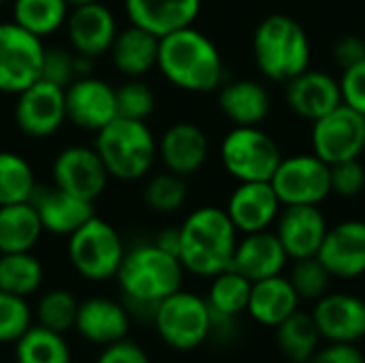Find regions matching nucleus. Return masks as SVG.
<instances>
[{"mask_svg":"<svg viewBox=\"0 0 365 363\" xmlns=\"http://www.w3.org/2000/svg\"><path fill=\"white\" fill-rule=\"evenodd\" d=\"M152 323L158 336L178 351H192L212 336V310L207 302L182 289L158 302Z\"/></svg>","mask_w":365,"mask_h":363,"instance_id":"obj_8","label":"nucleus"},{"mask_svg":"<svg viewBox=\"0 0 365 363\" xmlns=\"http://www.w3.org/2000/svg\"><path fill=\"white\" fill-rule=\"evenodd\" d=\"M340 92L344 105L365 116V60L342 71Z\"/></svg>","mask_w":365,"mask_h":363,"instance_id":"obj_43","label":"nucleus"},{"mask_svg":"<svg viewBox=\"0 0 365 363\" xmlns=\"http://www.w3.org/2000/svg\"><path fill=\"white\" fill-rule=\"evenodd\" d=\"M287 105L295 116L317 122L342 105L340 79L325 71L306 68L287 81Z\"/></svg>","mask_w":365,"mask_h":363,"instance_id":"obj_21","label":"nucleus"},{"mask_svg":"<svg viewBox=\"0 0 365 363\" xmlns=\"http://www.w3.org/2000/svg\"><path fill=\"white\" fill-rule=\"evenodd\" d=\"M115 278L128 315L154 321L158 302L182 289L184 267L178 255H171L152 242L126 250Z\"/></svg>","mask_w":365,"mask_h":363,"instance_id":"obj_1","label":"nucleus"},{"mask_svg":"<svg viewBox=\"0 0 365 363\" xmlns=\"http://www.w3.org/2000/svg\"><path fill=\"white\" fill-rule=\"evenodd\" d=\"M32 327V310L26 297L0 291V344L17 342Z\"/></svg>","mask_w":365,"mask_h":363,"instance_id":"obj_40","label":"nucleus"},{"mask_svg":"<svg viewBox=\"0 0 365 363\" xmlns=\"http://www.w3.org/2000/svg\"><path fill=\"white\" fill-rule=\"evenodd\" d=\"M68 13L66 0H11V21L38 39L64 28Z\"/></svg>","mask_w":365,"mask_h":363,"instance_id":"obj_30","label":"nucleus"},{"mask_svg":"<svg viewBox=\"0 0 365 363\" xmlns=\"http://www.w3.org/2000/svg\"><path fill=\"white\" fill-rule=\"evenodd\" d=\"M287 278L293 285L299 300L317 302V300H321L323 295L329 293V285H331L334 276L321 263L319 257H308V259H297Z\"/></svg>","mask_w":365,"mask_h":363,"instance_id":"obj_38","label":"nucleus"},{"mask_svg":"<svg viewBox=\"0 0 365 363\" xmlns=\"http://www.w3.org/2000/svg\"><path fill=\"white\" fill-rule=\"evenodd\" d=\"M321 334L310 312L295 310L276 327V344L291 363H306L321 347Z\"/></svg>","mask_w":365,"mask_h":363,"instance_id":"obj_31","label":"nucleus"},{"mask_svg":"<svg viewBox=\"0 0 365 363\" xmlns=\"http://www.w3.org/2000/svg\"><path fill=\"white\" fill-rule=\"evenodd\" d=\"M17 363H71V349L62 334L34 325L15 342Z\"/></svg>","mask_w":365,"mask_h":363,"instance_id":"obj_35","label":"nucleus"},{"mask_svg":"<svg viewBox=\"0 0 365 363\" xmlns=\"http://www.w3.org/2000/svg\"><path fill=\"white\" fill-rule=\"evenodd\" d=\"M218 107L233 126H259L272 109L269 92L255 79H235L218 88Z\"/></svg>","mask_w":365,"mask_h":363,"instance_id":"obj_28","label":"nucleus"},{"mask_svg":"<svg viewBox=\"0 0 365 363\" xmlns=\"http://www.w3.org/2000/svg\"><path fill=\"white\" fill-rule=\"evenodd\" d=\"M280 160L278 143L259 126H233L220 141V163L237 182H269Z\"/></svg>","mask_w":365,"mask_h":363,"instance_id":"obj_7","label":"nucleus"},{"mask_svg":"<svg viewBox=\"0 0 365 363\" xmlns=\"http://www.w3.org/2000/svg\"><path fill=\"white\" fill-rule=\"evenodd\" d=\"M295 310H299V295L282 274L252 282L246 312L255 323L276 329Z\"/></svg>","mask_w":365,"mask_h":363,"instance_id":"obj_26","label":"nucleus"},{"mask_svg":"<svg viewBox=\"0 0 365 363\" xmlns=\"http://www.w3.org/2000/svg\"><path fill=\"white\" fill-rule=\"evenodd\" d=\"M306 363H365V355L353 342H327Z\"/></svg>","mask_w":365,"mask_h":363,"instance_id":"obj_44","label":"nucleus"},{"mask_svg":"<svg viewBox=\"0 0 365 363\" xmlns=\"http://www.w3.org/2000/svg\"><path fill=\"white\" fill-rule=\"evenodd\" d=\"M156 68L184 92H214L222 86L225 62L216 43L195 26L160 36Z\"/></svg>","mask_w":365,"mask_h":363,"instance_id":"obj_2","label":"nucleus"},{"mask_svg":"<svg viewBox=\"0 0 365 363\" xmlns=\"http://www.w3.org/2000/svg\"><path fill=\"white\" fill-rule=\"evenodd\" d=\"M96 363H150V357L139 344L124 338L120 342L107 344Z\"/></svg>","mask_w":365,"mask_h":363,"instance_id":"obj_46","label":"nucleus"},{"mask_svg":"<svg viewBox=\"0 0 365 363\" xmlns=\"http://www.w3.org/2000/svg\"><path fill=\"white\" fill-rule=\"evenodd\" d=\"M158 41V36L133 24L124 30H118L109 49L113 68L126 79L145 77L150 71L156 68Z\"/></svg>","mask_w":365,"mask_h":363,"instance_id":"obj_27","label":"nucleus"},{"mask_svg":"<svg viewBox=\"0 0 365 363\" xmlns=\"http://www.w3.org/2000/svg\"><path fill=\"white\" fill-rule=\"evenodd\" d=\"M250 291H252V282L246 276H242L237 270L229 267L212 278L205 302L212 312L237 319L248 308Z\"/></svg>","mask_w":365,"mask_h":363,"instance_id":"obj_33","label":"nucleus"},{"mask_svg":"<svg viewBox=\"0 0 365 363\" xmlns=\"http://www.w3.org/2000/svg\"><path fill=\"white\" fill-rule=\"evenodd\" d=\"M43 39L15 21H0V92L19 94L41 79Z\"/></svg>","mask_w":365,"mask_h":363,"instance_id":"obj_10","label":"nucleus"},{"mask_svg":"<svg viewBox=\"0 0 365 363\" xmlns=\"http://www.w3.org/2000/svg\"><path fill=\"white\" fill-rule=\"evenodd\" d=\"M66 255L73 270L81 278L103 282L115 278L126 248L118 229L94 214L88 223L68 235Z\"/></svg>","mask_w":365,"mask_h":363,"instance_id":"obj_6","label":"nucleus"},{"mask_svg":"<svg viewBox=\"0 0 365 363\" xmlns=\"http://www.w3.org/2000/svg\"><path fill=\"white\" fill-rule=\"evenodd\" d=\"M327 229V220L319 205H282L274 233L289 259L297 261L319 255Z\"/></svg>","mask_w":365,"mask_h":363,"instance_id":"obj_17","label":"nucleus"},{"mask_svg":"<svg viewBox=\"0 0 365 363\" xmlns=\"http://www.w3.org/2000/svg\"><path fill=\"white\" fill-rule=\"evenodd\" d=\"M334 278L353 280L365 274V220H342L327 229L317 255Z\"/></svg>","mask_w":365,"mask_h":363,"instance_id":"obj_18","label":"nucleus"},{"mask_svg":"<svg viewBox=\"0 0 365 363\" xmlns=\"http://www.w3.org/2000/svg\"><path fill=\"white\" fill-rule=\"evenodd\" d=\"M210 139L205 131L192 122L171 124L158 139V160L165 171L190 178L207 163Z\"/></svg>","mask_w":365,"mask_h":363,"instance_id":"obj_20","label":"nucleus"},{"mask_svg":"<svg viewBox=\"0 0 365 363\" xmlns=\"http://www.w3.org/2000/svg\"><path fill=\"white\" fill-rule=\"evenodd\" d=\"M43 263L32 252L0 255V291L28 297L43 285Z\"/></svg>","mask_w":365,"mask_h":363,"instance_id":"obj_34","label":"nucleus"},{"mask_svg":"<svg viewBox=\"0 0 365 363\" xmlns=\"http://www.w3.org/2000/svg\"><path fill=\"white\" fill-rule=\"evenodd\" d=\"M38 190L32 165L17 152L0 150V205L32 201Z\"/></svg>","mask_w":365,"mask_h":363,"instance_id":"obj_32","label":"nucleus"},{"mask_svg":"<svg viewBox=\"0 0 365 363\" xmlns=\"http://www.w3.org/2000/svg\"><path fill=\"white\" fill-rule=\"evenodd\" d=\"M365 150V116L338 105L327 116L312 122V152L327 165L359 158Z\"/></svg>","mask_w":365,"mask_h":363,"instance_id":"obj_11","label":"nucleus"},{"mask_svg":"<svg viewBox=\"0 0 365 363\" xmlns=\"http://www.w3.org/2000/svg\"><path fill=\"white\" fill-rule=\"evenodd\" d=\"M329 175H331V193L340 197H357L365 188V167L359 158L329 165Z\"/></svg>","mask_w":365,"mask_h":363,"instance_id":"obj_42","label":"nucleus"},{"mask_svg":"<svg viewBox=\"0 0 365 363\" xmlns=\"http://www.w3.org/2000/svg\"><path fill=\"white\" fill-rule=\"evenodd\" d=\"M64 105L66 122L88 133H98L118 118L115 88L92 73L73 79L64 88Z\"/></svg>","mask_w":365,"mask_h":363,"instance_id":"obj_13","label":"nucleus"},{"mask_svg":"<svg viewBox=\"0 0 365 363\" xmlns=\"http://www.w3.org/2000/svg\"><path fill=\"white\" fill-rule=\"evenodd\" d=\"M77 308H79V302L75 300L71 291L51 289L36 304V321H38L36 325L64 334L75 327Z\"/></svg>","mask_w":365,"mask_h":363,"instance_id":"obj_37","label":"nucleus"},{"mask_svg":"<svg viewBox=\"0 0 365 363\" xmlns=\"http://www.w3.org/2000/svg\"><path fill=\"white\" fill-rule=\"evenodd\" d=\"M66 39L77 56L96 60L109 53L111 43L118 34V19L113 11L103 2H90L71 9L66 17Z\"/></svg>","mask_w":365,"mask_h":363,"instance_id":"obj_15","label":"nucleus"},{"mask_svg":"<svg viewBox=\"0 0 365 363\" xmlns=\"http://www.w3.org/2000/svg\"><path fill=\"white\" fill-rule=\"evenodd\" d=\"M280 210L282 203L272 182H237L225 208L237 233L242 235L267 231L272 225H276Z\"/></svg>","mask_w":365,"mask_h":363,"instance_id":"obj_16","label":"nucleus"},{"mask_svg":"<svg viewBox=\"0 0 365 363\" xmlns=\"http://www.w3.org/2000/svg\"><path fill=\"white\" fill-rule=\"evenodd\" d=\"M118 101V116L128 120H148L156 109V94L143 77L126 79L122 86L115 88Z\"/></svg>","mask_w":365,"mask_h":363,"instance_id":"obj_39","label":"nucleus"},{"mask_svg":"<svg viewBox=\"0 0 365 363\" xmlns=\"http://www.w3.org/2000/svg\"><path fill=\"white\" fill-rule=\"evenodd\" d=\"M287 261L289 255L282 248L278 235L267 229V231L246 233L244 237L237 240L231 267L237 270L242 276H246L250 282H257L282 274Z\"/></svg>","mask_w":365,"mask_h":363,"instance_id":"obj_24","label":"nucleus"},{"mask_svg":"<svg viewBox=\"0 0 365 363\" xmlns=\"http://www.w3.org/2000/svg\"><path fill=\"white\" fill-rule=\"evenodd\" d=\"M156 246H160L163 250L171 252V255H178L180 250V229H165L158 233V237L154 240Z\"/></svg>","mask_w":365,"mask_h":363,"instance_id":"obj_47","label":"nucleus"},{"mask_svg":"<svg viewBox=\"0 0 365 363\" xmlns=\"http://www.w3.org/2000/svg\"><path fill=\"white\" fill-rule=\"evenodd\" d=\"M188 184L186 178L171 171L150 175L143 188V203L156 214H175L186 205Z\"/></svg>","mask_w":365,"mask_h":363,"instance_id":"obj_36","label":"nucleus"},{"mask_svg":"<svg viewBox=\"0 0 365 363\" xmlns=\"http://www.w3.org/2000/svg\"><path fill=\"white\" fill-rule=\"evenodd\" d=\"M75 329L92 344H113L126 338L130 329V315L124 304L111 297H88L79 302Z\"/></svg>","mask_w":365,"mask_h":363,"instance_id":"obj_23","label":"nucleus"},{"mask_svg":"<svg viewBox=\"0 0 365 363\" xmlns=\"http://www.w3.org/2000/svg\"><path fill=\"white\" fill-rule=\"evenodd\" d=\"M252 53L259 71L272 81H289L310 68L312 47L304 26L284 13L261 19L252 34Z\"/></svg>","mask_w":365,"mask_h":363,"instance_id":"obj_5","label":"nucleus"},{"mask_svg":"<svg viewBox=\"0 0 365 363\" xmlns=\"http://www.w3.org/2000/svg\"><path fill=\"white\" fill-rule=\"evenodd\" d=\"M334 60L344 71L365 60V39L359 34H344L334 43Z\"/></svg>","mask_w":365,"mask_h":363,"instance_id":"obj_45","label":"nucleus"},{"mask_svg":"<svg viewBox=\"0 0 365 363\" xmlns=\"http://www.w3.org/2000/svg\"><path fill=\"white\" fill-rule=\"evenodd\" d=\"M4 2H6V0H0V4H4Z\"/></svg>","mask_w":365,"mask_h":363,"instance_id":"obj_49","label":"nucleus"},{"mask_svg":"<svg viewBox=\"0 0 365 363\" xmlns=\"http://www.w3.org/2000/svg\"><path fill=\"white\" fill-rule=\"evenodd\" d=\"M41 79L66 88L73 79H77V53L68 47H45Z\"/></svg>","mask_w":365,"mask_h":363,"instance_id":"obj_41","label":"nucleus"},{"mask_svg":"<svg viewBox=\"0 0 365 363\" xmlns=\"http://www.w3.org/2000/svg\"><path fill=\"white\" fill-rule=\"evenodd\" d=\"M32 205L41 218L43 231L58 237H68L94 216L92 201L68 195L56 186L38 188L32 197Z\"/></svg>","mask_w":365,"mask_h":363,"instance_id":"obj_25","label":"nucleus"},{"mask_svg":"<svg viewBox=\"0 0 365 363\" xmlns=\"http://www.w3.org/2000/svg\"><path fill=\"white\" fill-rule=\"evenodd\" d=\"M13 120L19 133L30 139H47L56 135L66 122L64 88L45 79L34 81L15 94Z\"/></svg>","mask_w":365,"mask_h":363,"instance_id":"obj_12","label":"nucleus"},{"mask_svg":"<svg viewBox=\"0 0 365 363\" xmlns=\"http://www.w3.org/2000/svg\"><path fill=\"white\" fill-rule=\"evenodd\" d=\"M319 334L327 342H353L365 338V302L351 293H327L310 312Z\"/></svg>","mask_w":365,"mask_h":363,"instance_id":"obj_19","label":"nucleus"},{"mask_svg":"<svg viewBox=\"0 0 365 363\" xmlns=\"http://www.w3.org/2000/svg\"><path fill=\"white\" fill-rule=\"evenodd\" d=\"M90 2H96V0H66V4H68L71 9H75V6H83V4H90Z\"/></svg>","mask_w":365,"mask_h":363,"instance_id":"obj_48","label":"nucleus"},{"mask_svg":"<svg viewBox=\"0 0 365 363\" xmlns=\"http://www.w3.org/2000/svg\"><path fill=\"white\" fill-rule=\"evenodd\" d=\"M269 182L282 205H319L331 195L329 165L314 152L282 156Z\"/></svg>","mask_w":365,"mask_h":363,"instance_id":"obj_9","label":"nucleus"},{"mask_svg":"<svg viewBox=\"0 0 365 363\" xmlns=\"http://www.w3.org/2000/svg\"><path fill=\"white\" fill-rule=\"evenodd\" d=\"M178 229V259L184 272L201 278H214L216 274L231 267L240 233L222 208H197Z\"/></svg>","mask_w":365,"mask_h":363,"instance_id":"obj_3","label":"nucleus"},{"mask_svg":"<svg viewBox=\"0 0 365 363\" xmlns=\"http://www.w3.org/2000/svg\"><path fill=\"white\" fill-rule=\"evenodd\" d=\"M94 135V150L98 152L109 178L137 182L152 173L158 160V139L148 122L118 116Z\"/></svg>","mask_w":365,"mask_h":363,"instance_id":"obj_4","label":"nucleus"},{"mask_svg":"<svg viewBox=\"0 0 365 363\" xmlns=\"http://www.w3.org/2000/svg\"><path fill=\"white\" fill-rule=\"evenodd\" d=\"M53 186L86 201H96L111 180L94 145H68L51 163Z\"/></svg>","mask_w":365,"mask_h":363,"instance_id":"obj_14","label":"nucleus"},{"mask_svg":"<svg viewBox=\"0 0 365 363\" xmlns=\"http://www.w3.org/2000/svg\"><path fill=\"white\" fill-rule=\"evenodd\" d=\"M203 0H124V13L133 26H139L154 36H165L175 30L195 26Z\"/></svg>","mask_w":365,"mask_h":363,"instance_id":"obj_22","label":"nucleus"},{"mask_svg":"<svg viewBox=\"0 0 365 363\" xmlns=\"http://www.w3.org/2000/svg\"><path fill=\"white\" fill-rule=\"evenodd\" d=\"M43 233L45 231L32 201L0 205V255L32 252Z\"/></svg>","mask_w":365,"mask_h":363,"instance_id":"obj_29","label":"nucleus"}]
</instances>
